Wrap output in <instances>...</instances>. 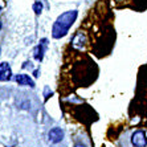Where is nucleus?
<instances>
[{
	"instance_id": "nucleus-1",
	"label": "nucleus",
	"mask_w": 147,
	"mask_h": 147,
	"mask_svg": "<svg viewBox=\"0 0 147 147\" xmlns=\"http://www.w3.org/2000/svg\"><path fill=\"white\" fill-rule=\"evenodd\" d=\"M77 11H68V12H64L62 15L57 17L56 23L53 24V29H52V36L55 38H61L64 37L66 33H68L69 28L73 25V23L77 19Z\"/></svg>"
},
{
	"instance_id": "nucleus-2",
	"label": "nucleus",
	"mask_w": 147,
	"mask_h": 147,
	"mask_svg": "<svg viewBox=\"0 0 147 147\" xmlns=\"http://www.w3.org/2000/svg\"><path fill=\"white\" fill-rule=\"evenodd\" d=\"M131 143L134 147H146L147 146V135L144 131L138 130L131 135Z\"/></svg>"
},
{
	"instance_id": "nucleus-11",
	"label": "nucleus",
	"mask_w": 147,
	"mask_h": 147,
	"mask_svg": "<svg viewBox=\"0 0 147 147\" xmlns=\"http://www.w3.org/2000/svg\"><path fill=\"white\" fill-rule=\"evenodd\" d=\"M0 52H1V49H0Z\"/></svg>"
},
{
	"instance_id": "nucleus-8",
	"label": "nucleus",
	"mask_w": 147,
	"mask_h": 147,
	"mask_svg": "<svg viewBox=\"0 0 147 147\" xmlns=\"http://www.w3.org/2000/svg\"><path fill=\"white\" fill-rule=\"evenodd\" d=\"M49 96H52V93H51V94H49V89H48V88H47V89H45V101H47V99L49 98Z\"/></svg>"
},
{
	"instance_id": "nucleus-3",
	"label": "nucleus",
	"mask_w": 147,
	"mask_h": 147,
	"mask_svg": "<svg viewBox=\"0 0 147 147\" xmlns=\"http://www.w3.org/2000/svg\"><path fill=\"white\" fill-rule=\"evenodd\" d=\"M49 137V140L53 142V143H58V142H61L62 138H64V130L60 129V127H53L48 134Z\"/></svg>"
},
{
	"instance_id": "nucleus-6",
	"label": "nucleus",
	"mask_w": 147,
	"mask_h": 147,
	"mask_svg": "<svg viewBox=\"0 0 147 147\" xmlns=\"http://www.w3.org/2000/svg\"><path fill=\"white\" fill-rule=\"evenodd\" d=\"M45 47H47V40H42L40 44L34 48V58L41 61L42 57H44V51H45Z\"/></svg>"
},
{
	"instance_id": "nucleus-4",
	"label": "nucleus",
	"mask_w": 147,
	"mask_h": 147,
	"mask_svg": "<svg viewBox=\"0 0 147 147\" xmlns=\"http://www.w3.org/2000/svg\"><path fill=\"white\" fill-rule=\"evenodd\" d=\"M11 76H12V69L9 64L7 62L0 64V81H8L11 80Z\"/></svg>"
},
{
	"instance_id": "nucleus-9",
	"label": "nucleus",
	"mask_w": 147,
	"mask_h": 147,
	"mask_svg": "<svg viewBox=\"0 0 147 147\" xmlns=\"http://www.w3.org/2000/svg\"><path fill=\"white\" fill-rule=\"evenodd\" d=\"M74 147H85V146H84V144H81V143H77Z\"/></svg>"
},
{
	"instance_id": "nucleus-7",
	"label": "nucleus",
	"mask_w": 147,
	"mask_h": 147,
	"mask_svg": "<svg viewBox=\"0 0 147 147\" xmlns=\"http://www.w3.org/2000/svg\"><path fill=\"white\" fill-rule=\"evenodd\" d=\"M33 9H34V12L36 13H40L41 12V9H42V4L40 3V1H37V3H34V5H33Z\"/></svg>"
},
{
	"instance_id": "nucleus-10",
	"label": "nucleus",
	"mask_w": 147,
	"mask_h": 147,
	"mask_svg": "<svg viewBox=\"0 0 147 147\" xmlns=\"http://www.w3.org/2000/svg\"><path fill=\"white\" fill-rule=\"evenodd\" d=\"M0 28H1V24H0Z\"/></svg>"
},
{
	"instance_id": "nucleus-5",
	"label": "nucleus",
	"mask_w": 147,
	"mask_h": 147,
	"mask_svg": "<svg viewBox=\"0 0 147 147\" xmlns=\"http://www.w3.org/2000/svg\"><path fill=\"white\" fill-rule=\"evenodd\" d=\"M16 82L21 86H31V88H34V81L27 74H17L15 77Z\"/></svg>"
}]
</instances>
